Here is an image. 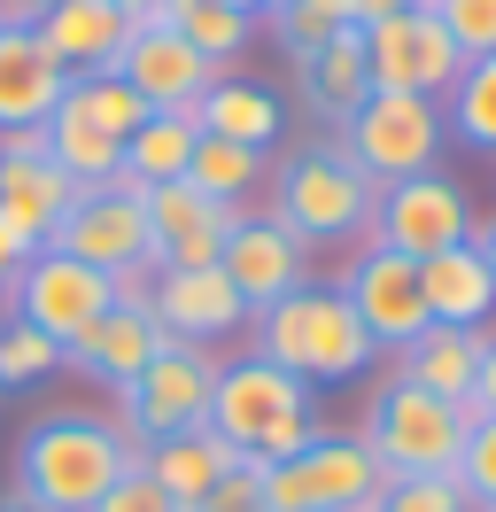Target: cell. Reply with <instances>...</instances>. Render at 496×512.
<instances>
[{
    "instance_id": "44dd1931",
    "label": "cell",
    "mask_w": 496,
    "mask_h": 512,
    "mask_svg": "<svg viewBox=\"0 0 496 512\" xmlns=\"http://www.w3.org/2000/svg\"><path fill=\"white\" fill-rule=\"evenodd\" d=\"M70 94V70L47 55L39 32H0V132H31Z\"/></svg>"
},
{
    "instance_id": "cb8c5ba5",
    "label": "cell",
    "mask_w": 496,
    "mask_h": 512,
    "mask_svg": "<svg viewBox=\"0 0 496 512\" xmlns=\"http://www.w3.org/2000/svg\"><path fill=\"white\" fill-rule=\"evenodd\" d=\"M303 94H310V109L318 117H334V125H349L357 109H365V94H372V70H365V24L357 32H341V39H326L318 55H303Z\"/></svg>"
},
{
    "instance_id": "4316f807",
    "label": "cell",
    "mask_w": 496,
    "mask_h": 512,
    "mask_svg": "<svg viewBox=\"0 0 496 512\" xmlns=\"http://www.w3.org/2000/svg\"><path fill=\"white\" fill-rule=\"evenodd\" d=\"M39 132H47V156H55L86 194H93V187H117V171H124V140H109L101 125H86L70 101H55V117H47Z\"/></svg>"
},
{
    "instance_id": "e0dca14e",
    "label": "cell",
    "mask_w": 496,
    "mask_h": 512,
    "mask_svg": "<svg viewBox=\"0 0 496 512\" xmlns=\"http://www.w3.org/2000/svg\"><path fill=\"white\" fill-rule=\"evenodd\" d=\"M78 179L47 156V132H0V210L8 218H24L39 241H55V225L78 210Z\"/></svg>"
},
{
    "instance_id": "60d3db41",
    "label": "cell",
    "mask_w": 496,
    "mask_h": 512,
    "mask_svg": "<svg viewBox=\"0 0 496 512\" xmlns=\"http://www.w3.org/2000/svg\"><path fill=\"white\" fill-rule=\"evenodd\" d=\"M47 8H55V0H0V32H31Z\"/></svg>"
},
{
    "instance_id": "d590c367",
    "label": "cell",
    "mask_w": 496,
    "mask_h": 512,
    "mask_svg": "<svg viewBox=\"0 0 496 512\" xmlns=\"http://www.w3.org/2000/svg\"><path fill=\"white\" fill-rule=\"evenodd\" d=\"M434 24L458 39V55L473 63V55H496V0H427Z\"/></svg>"
},
{
    "instance_id": "1f68e13d",
    "label": "cell",
    "mask_w": 496,
    "mask_h": 512,
    "mask_svg": "<svg viewBox=\"0 0 496 512\" xmlns=\"http://www.w3.org/2000/svg\"><path fill=\"white\" fill-rule=\"evenodd\" d=\"M272 32H279V47L303 63V55H318L326 39L357 32V8H349V0H287V8L272 16Z\"/></svg>"
},
{
    "instance_id": "4dcf8cb0",
    "label": "cell",
    "mask_w": 496,
    "mask_h": 512,
    "mask_svg": "<svg viewBox=\"0 0 496 512\" xmlns=\"http://www.w3.org/2000/svg\"><path fill=\"white\" fill-rule=\"evenodd\" d=\"M62 101H70V109H78L86 125H101L109 140H132V132H140V125L155 117V109H148L140 94H132V86H124L117 70H93V78H70V94H62Z\"/></svg>"
},
{
    "instance_id": "7a4b0ae2",
    "label": "cell",
    "mask_w": 496,
    "mask_h": 512,
    "mask_svg": "<svg viewBox=\"0 0 496 512\" xmlns=\"http://www.w3.org/2000/svg\"><path fill=\"white\" fill-rule=\"evenodd\" d=\"M256 357H272L303 388H334V381H357L380 350H372L365 319L349 311L341 288H295L272 311H256Z\"/></svg>"
},
{
    "instance_id": "681fc988",
    "label": "cell",
    "mask_w": 496,
    "mask_h": 512,
    "mask_svg": "<svg viewBox=\"0 0 496 512\" xmlns=\"http://www.w3.org/2000/svg\"><path fill=\"white\" fill-rule=\"evenodd\" d=\"M365 512H372V505H365Z\"/></svg>"
},
{
    "instance_id": "4fadbf2b",
    "label": "cell",
    "mask_w": 496,
    "mask_h": 512,
    "mask_svg": "<svg viewBox=\"0 0 496 512\" xmlns=\"http://www.w3.org/2000/svg\"><path fill=\"white\" fill-rule=\"evenodd\" d=\"M341 295H349V311L365 319L372 350H403V342L427 334V288H419V264L396 256V249H380V241H365V256L349 264Z\"/></svg>"
},
{
    "instance_id": "2e32d148",
    "label": "cell",
    "mask_w": 496,
    "mask_h": 512,
    "mask_svg": "<svg viewBox=\"0 0 496 512\" xmlns=\"http://www.w3.org/2000/svg\"><path fill=\"white\" fill-rule=\"evenodd\" d=\"M163 350H171V334L155 326L148 303H109V311H101V319L62 350V373H86L93 388H109V396H117V388H132Z\"/></svg>"
},
{
    "instance_id": "7bdbcfd3",
    "label": "cell",
    "mask_w": 496,
    "mask_h": 512,
    "mask_svg": "<svg viewBox=\"0 0 496 512\" xmlns=\"http://www.w3.org/2000/svg\"><path fill=\"white\" fill-rule=\"evenodd\" d=\"M473 249H481V264H489V280H496V218L473 225Z\"/></svg>"
},
{
    "instance_id": "9a60e30c",
    "label": "cell",
    "mask_w": 496,
    "mask_h": 512,
    "mask_svg": "<svg viewBox=\"0 0 496 512\" xmlns=\"http://www.w3.org/2000/svg\"><path fill=\"white\" fill-rule=\"evenodd\" d=\"M217 272L241 288L248 319H256V311H272L279 295L310 288V249L279 218H241L233 233H225V249H217Z\"/></svg>"
},
{
    "instance_id": "ee69618b",
    "label": "cell",
    "mask_w": 496,
    "mask_h": 512,
    "mask_svg": "<svg viewBox=\"0 0 496 512\" xmlns=\"http://www.w3.org/2000/svg\"><path fill=\"white\" fill-rule=\"evenodd\" d=\"M124 16H155V8H163V0H117Z\"/></svg>"
},
{
    "instance_id": "83f0119b",
    "label": "cell",
    "mask_w": 496,
    "mask_h": 512,
    "mask_svg": "<svg viewBox=\"0 0 496 512\" xmlns=\"http://www.w3.org/2000/svg\"><path fill=\"white\" fill-rule=\"evenodd\" d=\"M155 16H163V24H171V32H179L186 47L202 55V63H217V70H225V63L248 47V39H256V16H241V8H217V0H163Z\"/></svg>"
},
{
    "instance_id": "ba28073f",
    "label": "cell",
    "mask_w": 496,
    "mask_h": 512,
    "mask_svg": "<svg viewBox=\"0 0 496 512\" xmlns=\"http://www.w3.org/2000/svg\"><path fill=\"white\" fill-rule=\"evenodd\" d=\"M380 466H372L365 435H310V450L279 458L256 474L264 512H365L380 497Z\"/></svg>"
},
{
    "instance_id": "f546056e",
    "label": "cell",
    "mask_w": 496,
    "mask_h": 512,
    "mask_svg": "<svg viewBox=\"0 0 496 512\" xmlns=\"http://www.w3.org/2000/svg\"><path fill=\"white\" fill-rule=\"evenodd\" d=\"M442 125L458 132L465 148L496 156V55H473V63L458 70V86L442 94Z\"/></svg>"
},
{
    "instance_id": "7402d4cb",
    "label": "cell",
    "mask_w": 496,
    "mask_h": 512,
    "mask_svg": "<svg viewBox=\"0 0 496 512\" xmlns=\"http://www.w3.org/2000/svg\"><path fill=\"white\" fill-rule=\"evenodd\" d=\"M419 288H427V326H465V334H481L489 311H496V280H489V264H481L473 241L427 256V264H419Z\"/></svg>"
},
{
    "instance_id": "3957f363",
    "label": "cell",
    "mask_w": 496,
    "mask_h": 512,
    "mask_svg": "<svg viewBox=\"0 0 496 512\" xmlns=\"http://www.w3.org/2000/svg\"><path fill=\"white\" fill-rule=\"evenodd\" d=\"M210 427L225 443L256 458V466H279V458H295L310 450L318 435V419H310V388L295 373H279L272 357H233V365H217V388H210Z\"/></svg>"
},
{
    "instance_id": "d6a6232c",
    "label": "cell",
    "mask_w": 496,
    "mask_h": 512,
    "mask_svg": "<svg viewBox=\"0 0 496 512\" xmlns=\"http://www.w3.org/2000/svg\"><path fill=\"white\" fill-rule=\"evenodd\" d=\"M62 373V342H47L39 326L24 319H0V396L8 388H39Z\"/></svg>"
},
{
    "instance_id": "f6af8a7d",
    "label": "cell",
    "mask_w": 496,
    "mask_h": 512,
    "mask_svg": "<svg viewBox=\"0 0 496 512\" xmlns=\"http://www.w3.org/2000/svg\"><path fill=\"white\" fill-rule=\"evenodd\" d=\"M217 8H241V16H264V0H217Z\"/></svg>"
},
{
    "instance_id": "5b68a950",
    "label": "cell",
    "mask_w": 496,
    "mask_h": 512,
    "mask_svg": "<svg viewBox=\"0 0 496 512\" xmlns=\"http://www.w3.org/2000/svg\"><path fill=\"white\" fill-rule=\"evenodd\" d=\"M210 388H217V350L202 342H171L132 388H117V435L132 443V458L163 435H186V427H210Z\"/></svg>"
},
{
    "instance_id": "ab89813d",
    "label": "cell",
    "mask_w": 496,
    "mask_h": 512,
    "mask_svg": "<svg viewBox=\"0 0 496 512\" xmlns=\"http://www.w3.org/2000/svg\"><path fill=\"white\" fill-rule=\"evenodd\" d=\"M39 249H47V241H39L24 218H8V210H0V264H8V272H24Z\"/></svg>"
},
{
    "instance_id": "30bf717a",
    "label": "cell",
    "mask_w": 496,
    "mask_h": 512,
    "mask_svg": "<svg viewBox=\"0 0 496 512\" xmlns=\"http://www.w3.org/2000/svg\"><path fill=\"white\" fill-rule=\"evenodd\" d=\"M365 70H372V94H427L442 101L458 86V39L434 24V8H403V16H380L365 24Z\"/></svg>"
},
{
    "instance_id": "8992f818",
    "label": "cell",
    "mask_w": 496,
    "mask_h": 512,
    "mask_svg": "<svg viewBox=\"0 0 496 512\" xmlns=\"http://www.w3.org/2000/svg\"><path fill=\"white\" fill-rule=\"evenodd\" d=\"M442 101L427 94H365V109L341 125V156L365 171L372 187H396V179H419L442 156Z\"/></svg>"
},
{
    "instance_id": "277c9868",
    "label": "cell",
    "mask_w": 496,
    "mask_h": 512,
    "mask_svg": "<svg viewBox=\"0 0 496 512\" xmlns=\"http://www.w3.org/2000/svg\"><path fill=\"white\" fill-rule=\"evenodd\" d=\"M372 202H380V187L341 156V140H318V148H303V156H287L272 218L287 225L303 249H326V241L372 233Z\"/></svg>"
},
{
    "instance_id": "d6986e66",
    "label": "cell",
    "mask_w": 496,
    "mask_h": 512,
    "mask_svg": "<svg viewBox=\"0 0 496 512\" xmlns=\"http://www.w3.org/2000/svg\"><path fill=\"white\" fill-rule=\"evenodd\" d=\"M31 32L47 39V55L70 78H93V70H117L124 39H132V16H124L117 0H55Z\"/></svg>"
},
{
    "instance_id": "52a82bcc",
    "label": "cell",
    "mask_w": 496,
    "mask_h": 512,
    "mask_svg": "<svg viewBox=\"0 0 496 512\" xmlns=\"http://www.w3.org/2000/svg\"><path fill=\"white\" fill-rule=\"evenodd\" d=\"M365 450L388 481L396 474H450L458 450H465V412L442 404V396H427V388H411V381H388L372 396Z\"/></svg>"
},
{
    "instance_id": "8fae6325",
    "label": "cell",
    "mask_w": 496,
    "mask_h": 512,
    "mask_svg": "<svg viewBox=\"0 0 496 512\" xmlns=\"http://www.w3.org/2000/svg\"><path fill=\"white\" fill-rule=\"evenodd\" d=\"M372 241L411 256V264H427V256L473 241V202H465V187L442 179V171L396 179V187H380V202H372Z\"/></svg>"
},
{
    "instance_id": "f35d334b",
    "label": "cell",
    "mask_w": 496,
    "mask_h": 512,
    "mask_svg": "<svg viewBox=\"0 0 496 512\" xmlns=\"http://www.w3.org/2000/svg\"><path fill=\"white\" fill-rule=\"evenodd\" d=\"M473 419H496V334L481 342V373H473V396H465V427Z\"/></svg>"
},
{
    "instance_id": "9c48e42d",
    "label": "cell",
    "mask_w": 496,
    "mask_h": 512,
    "mask_svg": "<svg viewBox=\"0 0 496 512\" xmlns=\"http://www.w3.org/2000/svg\"><path fill=\"white\" fill-rule=\"evenodd\" d=\"M109 303H117V280H109V272H93V264H78V256H62V249H39L24 272H16V288H8V319L39 326L47 342L70 350Z\"/></svg>"
},
{
    "instance_id": "603a6c76",
    "label": "cell",
    "mask_w": 496,
    "mask_h": 512,
    "mask_svg": "<svg viewBox=\"0 0 496 512\" xmlns=\"http://www.w3.org/2000/svg\"><path fill=\"white\" fill-rule=\"evenodd\" d=\"M481 342L489 334H465V326H427L419 342H403L396 350V381L427 388V396H442V404H458L473 396V373H481Z\"/></svg>"
},
{
    "instance_id": "ffe728a7",
    "label": "cell",
    "mask_w": 496,
    "mask_h": 512,
    "mask_svg": "<svg viewBox=\"0 0 496 512\" xmlns=\"http://www.w3.org/2000/svg\"><path fill=\"white\" fill-rule=\"evenodd\" d=\"M233 466H241V450L225 443L217 427H186V435H163V443L140 450V474H148L179 512H202V505H210V489L233 474Z\"/></svg>"
},
{
    "instance_id": "8d00e7d4",
    "label": "cell",
    "mask_w": 496,
    "mask_h": 512,
    "mask_svg": "<svg viewBox=\"0 0 496 512\" xmlns=\"http://www.w3.org/2000/svg\"><path fill=\"white\" fill-rule=\"evenodd\" d=\"M256 474H264V466H256V458H241V466H233V474L210 489V505H202V512H264V489H256Z\"/></svg>"
},
{
    "instance_id": "6da1fadb",
    "label": "cell",
    "mask_w": 496,
    "mask_h": 512,
    "mask_svg": "<svg viewBox=\"0 0 496 512\" xmlns=\"http://www.w3.org/2000/svg\"><path fill=\"white\" fill-rule=\"evenodd\" d=\"M140 458L117 435V419L101 412H55L31 419L24 443H16V481H8V505L31 512H93Z\"/></svg>"
},
{
    "instance_id": "7c38bea8",
    "label": "cell",
    "mask_w": 496,
    "mask_h": 512,
    "mask_svg": "<svg viewBox=\"0 0 496 512\" xmlns=\"http://www.w3.org/2000/svg\"><path fill=\"white\" fill-rule=\"evenodd\" d=\"M47 249L78 256L93 272H155V233H148V210H140V194L132 187H93L78 194V210L55 225V241Z\"/></svg>"
},
{
    "instance_id": "bcb514c9",
    "label": "cell",
    "mask_w": 496,
    "mask_h": 512,
    "mask_svg": "<svg viewBox=\"0 0 496 512\" xmlns=\"http://www.w3.org/2000/svg\"><path fill=\"white\" fill-rule=\"evenodd\" d=\"M8 288H16V272H8V264H0V311H8Z\"/></svg>"
},
{
    "instance_id": "f1b7e54d",
    "label": "cell",
    "mask_w": 496,
    "mask_h": 512,
    "mask_svg": "<svg viewBox=\"0 0 496 512\" xmlns=\"http://www.w3.org/2000/svg\"><path fill=\"white\" fill-rule=\"evenodd\" d=\"M256 179H264V156H256V148H233V140H217V132H202L194 156H186V187L210 194V202H233V210L256 194Z\"/></svg>"
},
{
    "instance_id": "b9f144b4",
    "label": "cell",
    "mask_w": 496,
    "mask_h": 512,
    "mask_svg": "<svg viewBox=\"0 0 496 512\" xmlns=\"http://www.w3.org/2000/svg\"><path fill=\"white\" fill-rule=\"evenodd\" d=\"M357 24H380V16H403V8H427V0H349Z\"/></svg>"
},
{
    "instance_id": "7dc6e473",
    "label": "cell",
    "mask_w": 496,
    "mask_h": 512,
    "mask_svg": "<svg viewBox=\"0 0 496 512\" xmlns=\"http://www.w3.org/2000/svg\"><path fill=\"white\" fill-rule=\"evenodd\" d=\"M279 8H287V0H264V16H279Z\"/></svg>"
},
{
    "instance_id": "5bb4252c",
    "label": "cell",
    "mask_w": 496,
    "mask_h": 512,
    "mask_svg": "<svg viewBox=\"0 0 496 512\" xmlns=\"http://www.w3.org/2000/svg\"><path fill=\"white\" fill-rule=\"evenodd\" d=\"M117 78L148 101V109H194V101L217 86V63H202L163 16H132V39H124V55H117Z\"/></svg>"
},
{
    "instance_id": "c3c4849f",
    "label": "cell",
    "mask_w": 496,
    "mask_h": 512,
    "mask_svg": "<svg viewBox=\"0 0 496 512\" xmlns=\"http://www.w3.org/2000/svg\"><path fill=\"white\" fill-rule=\"evenodd\" d=\"M0 512H31V505H0Z\"/></svg>"
},
{
    "instance_id": "484cf974",
    "label": "cell",
    "mask_w": 496,
    "mask_h": 512,
    "mask_svg": "<svg viewBox=\"0 0 496 512\" xmlns=\"http://www.w3.org/2000/svg\"><path fill=\"white\" fill-rule=\"evenodd\" d=\"M194 140H202V125H194V109H155L148 125L124 140V171L117 187H171V179H186V156H194Z\"/></svg>"
},
{
    "instance_id": "d4e9b609",
    "label": "cell",
    "mask_w": 496,
    "mask_h": 512,
    "mask_svg": "<svg viewBox=\"0 0 496 512\" xmlns=\"http://www.w3.org/2000/svg\"><path fill=\"white\" fill-rule=\"evenodd\" d=\"M194 125L217 132V140H233V148H256V156H264V148L279 140V125H287V117H279V94H272V86L217 78L210 94L194 101Z\"/></svg>"
},
{
    "instance_id": "e575fe53",
    "label": "cell",
    "mask_w": 496,
    "mask_h": 512,
    "mask_svg": "<svg viewBox=\"0 0 496 512\" xmlns=\"http://www.w3.org/2000/svg\"><path fill=\"white\" fill-rule=\"evenodd\" d=\"M372 512H473V505H465V489L450 474H396V481H380Z\"/></svg>"
},
{
    "instance_id": "836d02e7",
    "label": "cell",
    "mask_w": 496,
    "mask_h": 512,
    "mask_svg": "<svg viewBox=\"0 0 496 512\" xmlns=\"http://www.w3.org/2000/svg\"><path fill=\"white\" fill-rule=\"evenodd\" d=\"M450 481L465 489L473 512H496V419L465 427V450H458V466H450Z\"/></svg>"
},
{
    "instance_id": "ac0fdd59",
    "label": "cell",
    "mask_w": 496,
    "mask_h": 512,
    "mask_svg": "<svg viewBox=\"0 0 496 512\" xmlns=\"http://www.w3.org/2000/svg\"><path fill=\"white\" fill-rule=\"evenodd\" d=\"M148 311H155V326H163L171 342H202V350H217L225 334L248 326L241 288H233L217 264H202V272H155Z\"/></svg>"
},
{
    "instance_id": "74e56055",
    "label": "cell",
    "mask_w": 496,
    "mask_h": 512,
    "mask_svg": "<svg viewBox=\"0 0 496 512\" xmlns=\"http://www.w3.org/2000/svg\"><path fill=\"white\" fill-rule=\"evenodd\" d=\"M93 512H179V505H171V497H163V489H155V481L132 466V474H124V481H117V489H109V497H101Z\"/></svg>"
}]
</instances>
